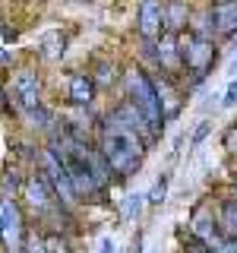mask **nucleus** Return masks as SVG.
I'll return each instance as SVG.
<instances>
[{
  "mask_svg": "<svg viewBox=\"0 0 237 253\" xmlns=\"http://www.w3.org/2000/svg\"><path fill=\"white\" fill-rule=\"evenodd\" d=\"M76 3H82V0H76Z\"/></svg>",
  "mask_w": 237,
  "mask_h": 253,
  "instance_id": "31",
  "label": "nucleus"
},
{
  "mask_svg": "<svg viewBox=\"0 0 237 253\" xmlns=\"http://www.w3.org/2000/svg\"><path fill=\"white\" fill-rule=\"evenodd\" d=\"M168 187H171V174H168V171L158 174L155 184H152V190L146 193V206H149V209H158V206H164V200H168Z\"/></svg>",
  "mask_w": 237,
  "mask_h": 253,
  "instance_id": "20",
  "label": "nucleus"
},
{
  "mask_svg": "<svg viewBox=\"0 0 237 253\" xmlns=\"http://www.w3.org/2000/svg\"><path fill=\"white\" fill-rule=\"evenodd\" d=\"M221 142H225L228 158H234V162H237V124H228V126H225V133H221Z\"/></svg>",
  "mask_w": 237,
  "mask_h": 253,
  "instance_id": "23",
  "label": "nucleus"
},
{
  "mask_svg": "<svg viewBox=\"0 0 237 253\" xmlns=\"http://www.w3.org/2000/svg\"><path fill=\"white\" fill-rule=\"evenodd\" d=\"M205 3H212V0H205Z\"/></svg>",
  "mask_w": 237,
  "mask_h": 253,
  "instance_id": "32",
  "label": "nucleus"
},
{
  "mask_svg": "<svg viewBox=\"0 0 237 253\" xmlns=\"http://www.w3.org/2000/svg\"><path fill=\"white\" fill-rule=\"evenodd\" d=\"M136 32H139V38L164 35V3L161 0H139L136 3Z\"/></svg>",
  "mask_w": 237,
  "mask_h": 253,
  "instance_id": "8",
  "label": "nucleus"
},
{
  "mask_svg": "<svg viewBox=\"0 0 237 253\" xmlns=\"http://www.w3.org/2000/svg\"><path fill=\"white\" fill-rule=\"evenodd\" d=\"M190 35L196 38H215V22H212V3H199L193 6V16H190Z\"/></svg>",
  "mask_w": 237,
  "mask_h": 253,
  "instance_id": "17",
  "label": "nucleus"
},
{
  "mask_svg": "<svg viewBox=\"0 0 237 253\" xmlns=\"http://www.w3.org/2000/svg\"><path fill=\"white\" fill-rule=\"evenodd\" d=\"M98 253H117L114 241H111V237H101V244H98Z\"/></svg>",
  "mask_w": 237,
  "mask_h": 253,
  "instance_id": "29",
  "label": "nucleus"
},
{
  "mask_svg": "<svg viewBox=\"0 0 237 253\" xmlns=\"http://www.w3.org/2000/svg\"><path fill=\"white\" fill-rule=\"evenodd\" d=\"M29 228L32 225L22 203L13 196H0V253H22Z\"/></svg>",
  "mask_w": 237,
  "mask_h": 253,
  "instance_id": "6",
  "label": "nucleus"
},
{
  "mask_svg": "<svg viewBox=\"0 0 237 253\" xmlns=\"http://www.w3.org/2000/svg\"><path fill=\"white\" fill-rule=\"evenodd\" d=\"M95 95H98V89H95L89 70H76V73L67 76V105L70 108H92Z\"/></svg>",
  "mask_w": 237,
  "mask_h": 253,
  "instance_id": "10",
  "label": "nucleus"
},
{
  "mask_svg": "<svg viewBox=\"0 0 237 253\" xmlns=\"http://www.w3.org/2000/svg\"><path fill=\"white\" fill-rule=\"evenodd\" d=\"M22 180H26V168L16 165V162H10L3 171H0V196H13V200H19Z\"/></svg>",
  "mask_w": 237,
  "mask_h": 253,
  "instance_id": "18",
  "label": "nucleus"
},
{
  "mask_svg": "<svg viewBox=\"0 0 237 253\" xmlns=\"http://www.w3.org/2000/svg\"><path fill=\"white\" fill-rule=\"evenodd\" d=\"M22 253H47V247H44V234L38 231V228H29L26 244H22Z\"/></svg>",
  "mask_w": 237,
  "mask_h": 253,
  "instance_id": "22",
  "label": "nucleus"
},
{
  "mask_svg": "<svg viewBox=\"0 0 237 253\" xmlns=\"http://www.w3.org/2000/svg\"><path fill=\"white\" fill-rule=\"evenodd\" d=\"M146 209H149L146 193H130V196H123V203H120V218L123 221H136Z\"/></svg>",
  "mask_w": 237,
  "mask_h": 253,
  "instance_id": "21",
  "label": "nucleus"
},
{
  "mask_svg": "<svg viewBox=\"0 0 237 253\" xmlns=\"http://www.w3.org/2000/svg\"><path fill=\"white\" fill-rule=\"evenodd\" d=\"M0 114H10V117H16V111H13V101H10V89H6V83H0Z\"/></svg>",
  "mask_w": 237,
  "mask_h": 253,
  "instance_id": "26",
  "label": "nucleus"
},
{
  "mask_svg": "<svg viewBox=\"0 0 237 253\" xmlns=\"http://www.w3.org/2000/svg\"><path fill=\"white\" fill-rule=\"evenodd\" d=\"M38 171H41V177L47 180V187L54 190V196H57V203H60V206H67V209H73V212L82 209V203H79V196H76V190H73V180H70L67 168H63L60 155L54 152V149L47 146V142H41V158H38Z\"/></svg>",
  "mask_w": 237,
  "mask_h": 253,
  "instance_id": "5",
  "label": "nucleus"
},
{
  "mask_svg": "<svg viewBox=\"0 0 237 253\" xmlns=\"http://www.w3.org/2000/svg\"><path fill=\"white\" fill-rule=\"evenodd\" d=\"M158 73L174 76V79L184 76V54H180V42H177V35H171V32H164V35L158 38Z\"/></svg>",
  "mask_w": 237,
  "mask_h": 253,
  "instance_id": "9",
  "label": "nucleus"
},
{
  "mask_svg": "<svg viewBox=\"0 0 237 253\" xmlns=\"http://www.w3.org/2000/svg\"><path fill=\"white\" fill-rule=\"evenodd\" d=\"M120 73L123 70L117 67L114 60H108V57H98L89 67V76H92V83H95L98 92H108V89H114V85H120Z\"/></svg>",
  "mask_w": 237,
  "mask_h": 253,
  "instance_id": "15",
  "label": "nucleus"
},
{
  "mask_svg": "<svg viewBox=\"0 0 237 253\" xmlns=\"http://www.w3.org/2000/svg\"><path fill=\"white\" fill-rule=\"evenodd\" d=\"M209 133H212V121H199V124H196V130L190 133V146L199 149V146H202V139L209 136Z\"/></svg>",
  "mask_w": 237,
  "mask_h": 253,
  "instance_id": "24",
  "label": "nucleus"
},
{
  "mask_svg": "<svg viewBox=\"0 0 237 253\" xmlns=\"http://www.w3.org/2000/svg\"><path fill=\"white\" fill-rule=\"evenodd\" d=\"M212 22H215V42L237 35V0H212Z\"/></svg>",
  "mask_w": 237,
  "mask_h": 253,
  "instance_id": "12",
  "label": "nucleus"
},
{
  "mask_svg": "<svg viewBox=\"0 0 237 253\" xmlns=\"http://www.w3.org/2000/svg\"><path fill=\"white\" fill-rule=\"evenodd\" d=\"M177 42H180V54H184V76H180V83H184V89L190 95L205 83V76L215 67L218 42L215 38H196V35H190V32L177 35Z\"/></svg>",
  "mask_w": 237,
  "mask_h": 253,
  "instance_id": "3",
  "label": "nucleus"
},
{
  "mask_svg": "<svg viewBox=\"0 0 237 253\" xmlns=\"http://www.w3.org/2000/svg\"><path fill=\"white\" fill-rule=\"evenodd\" d=\"M212 212H215V221L221 228V234L228 237H237V200L234 196H218V200H212Z\"/></svg>",
  "mask_w": 237,
  "mask_h": 253,
  "instance_id": "16",
  "label": "nucleus"
},
{
  "mask_svg": "<svg viewBox=\"0 0 237 253\" xmlns=\"http://www.w3.org/2000/svg\"><path fill=\"white\" fill-rule=\"evenodd\" d=\"M237 105V79L225 85V95H221V108H234Z\"/></svg>",
  "mask_w": 237,
  "mask_h": 253,
  "instance_id": "25",
  "label": "nucleus"
},
{
  "mask_svg": "<svg viewBox=\"0 0 237 253\" xmlns=\"http://www.w3.org/2000/svg\"><path fill=\"white\" fill-rule=\"evenodd\" d=\"M63 51H67V32H63V29L44 32V35L38 38V44H35V57L44 60V63L63 60Z\"/></svg>",
  "mask_w": 237,
  "mask_h": 253,
  "instance_id": "13",
  "label": "nucleus"
},
{
  "mask_svg": "<svg viewBox=\"0 0 237 253\" xmlns=\"http://www.w3.org/2000/svg\"><path fill=\"white\" fill-rule=\"evenodd\" d=\"M152 83H155V89H158V98H161L164 117H168V124H171L174 117L180 114L184 101H187V89H184V83H180V79L164 76V73H158V70L152 73Z\"/></svg>",
  "mask_w": 237,
  "mask_h": 253,
  "instance_id": "7",
  "label": "nucleus"
},
{
  "mask_svg": "<svg viewBox=\"0 0 237 253\" xmlns=\"http://www.w3.org/2000/svg\"><path fill=\"white\" fill-rule=\"evenodd\" d=\"M126 253H142V231H136V237L130 241V247H126Z\"/></svg>",
  "mask_w": 237,
  "mask_h": 253,
  "instance_id": "28",
  "label": "nucleus"
},
{
  "mask_svg": "<svg viewBox=\"0 0 237 253\" xmlns=\"http://www.w3.org/2000/svg\"><path fill=\"white\" fill-rule=\"evenodd\" d=\"M6 89H10V101H13V111H16V121H19L22 114H29V111H35V108L44 105V85H41V76H38V70L32 67V63L13 67Z\"/></svg>",
  "mask_w": 237,
  "mask_h": 253,
  "instance_id": "4",
  "label": "nucleus"
},
{
  "mask_svg": "<svg viewBox=\"0 0 237 253\" xmlns=\"http://www.w3.org/2000/svg\"><path fill=\"white\" fill-rule=\"evenodd\" d=\"M47 253H76V237L60 234V231H41Z\"/></svg>",
  "mask_w": 237,
  "mask_h": 253,
  "instance_id": "19",
  "label": "nucleus"
},
{
  "mask_svg": "<svg viewBox=\"0 0 237 253\" xmlns=\"http://www.w3.org/2000/svg\"><path fill=\"white\" fill-rule=\"evenodd\" d=\"M108 111H111V114H117V117H120V121H123L126 126H130V130H136L139 136H142V139L149 142V149H152L155 142L161 139V136H158V133L152 130V124H149L146 117H142V114H139V111L133 108V105H130V101H126V98H120V101H114V105H111Z\"/></svg>",
  "mask_w": 237,
  "mask_h": 253,
  "instance_id": "11",
  "label": "nucleus"
},
{
  "mask_svg": "<svg viewBox=\"0 0 237 253\" xmlns=\"http://www.w3.org/2000/svg\"><path fill=\"white\" fill-rule=\"evenodd\" d=\"M0 67H13V51L0 44Z\"/></svg>",
  "mask_w": 237,
  "mask_h": 253,
  "instance_id": "27",
  "label": "nucleus"
},
{
  "mask_svg": "<svg viewBox=\"0 0 237 253\" xmlns=\"http://www.w3.org/2000/svg\"><path fill=\"white\" fill-rule=\"evenodd\" d=\"M120 92H123V98L152 124V130L161 136L164 126H168V117H164V108H161L158 89L152 83V73H149L146 67H139V63H126L123 73H120Z\"/></svg>",
  "mask_w": 237,
  "mask_h": 253,
  "instance_id": "2",
  "label": "nucleus"
},
{
  "mask_svg": "<svg viewBox=\"0 0 237 253\" xmlns=\"http://www.w3.org/2000/svg\"><path fill=\"white\" fill-rule=\"evenodd\" d=\"M228 73H231V76L237 73V54H234V60H231V63H228Z\"/></svg>",
  "mask_w": 237,
  "mask_h": 253,
  "instance_id": "30",
  "label": "nucleus"
},
{
  "mask_svg": "<svg viewBox=\"0 0 237 253\" xmlns=\"http://www.w3.org/2000/svg\"><path fill=\"white\" fill-rule=\"evenodd\" d=\"M161 3H164V32L184 35L190 26V16H193L190 0H161Z\"/></svg>",
  "mask_w": 237,
  "mask_h": 253,
  "instance_id": "14",
  "label": "nucleus"
},
{
  "mask_svg": "<svg viewBox=\"0 0 237 253\" xmlns=\"http://www.w3.org/2000/svg\"><path fill=\"white\" fill-rule=\"evenodd\" d=\"M95 146H98L101 158L111 165V171L117 174V180H130L136 177L142 162L149 155V142L139 136L136 130H130L117 114H98L95 124Z\"/></svg>",
  "mask_w": 237,
  "mask_h": 253,
  "instance_id": "1",
  "label": "nucleus"
}]
</instances>
